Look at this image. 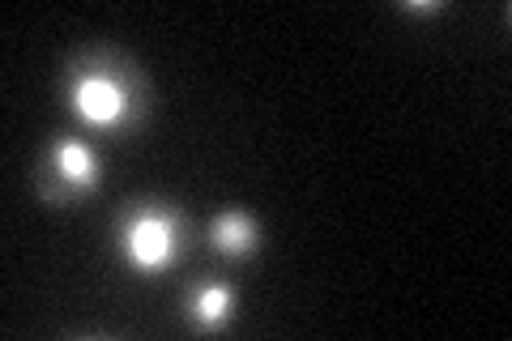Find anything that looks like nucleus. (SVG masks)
Listing matches in <instances>:
<instances>
[{"instance_id": "f03ea898", "label": "nucleus", "mask_w": 512, "mask_h": 341, "mask_svg": "<svg viewBox=\"0 0 512 341\" xmlns=\"http://www.w3.org/2000/svg\"><path fill=\"white\" fill-rule=\"evenodd\" d=\"M124 261L137 273H163L180 256V218L171 205H137L120 226Z\"/></svg>"}, {"instance_id": "20e7f679", "label": "nucleus", "mask_w": 512, "mask_h": 341, "mask_svg": "<svg viewBox=\"0 0 512 341\" xmlns=\"http://www.w3.org/2000/svg\"><path fill=\"white\" fill-rule=\"evenodd\" d=\"M210 243L227 261H248V256L261 252V226L244 209H227V214H218L210 222Z\"/></svg>"}, {"instance_id": "39448f33", "label": "nucleus", "mask_w": 512, "mask_h": 341, "mask_svg": "<svg viewBox=\"0 0 512 341\" xmlns=\"http://www.w3.org/2000/svg\"><path fill=\"white\" fill-rule=\"evenodd\" d=\"M235 316V290L227 282H205L192 290L188 299V320L197 333H222Z\"/></svg>"}, {"instance_id": "f257e3e1", "label": "nucleus", "mask_w": 512, "mask_h": 341, "mask_svg": "<svg viewBox=\"0 0 512 341\" xmlns=\"http://www.w3.org/2000/svg\"><path fill=\"white\" fill-rule=\"evenodd\" d=\"M73 116L99 133H133L150 116L146 77L116 52H86L69 69Z\"/></svg>"}, {"instance_id": "7ed1b4c3", "label": "nucleus", "mask_w": 512, "mask_h": 341, "mask_svg": "<svg viewBox=\"0 0 512 341\" xmlns=\"http://www.w3.org/2000/svg\"><path fill=\"white\" fill-rule=\"evenodd\" d=\"M103 171H99V154L94 145L77 141V137H60L52 150H47V162L39 171V192L43 201L52 205H73L77 197H90L99 188Z\"/></svg>"}, {"instance_id": "423d86ee", "label": "nucleus", "mask_w": 512, "mask_h": 341, "mask_svg": "<svg viewBox=\"0 0 512 341\" xmlns=\"http://www.w3.org/2000/svg\"><path fill=\"white\" fill-rule=\"evenodd\" d=\"M406 9H410V13H440L444 5H406Z\"/></svg>"}]
</instances>
